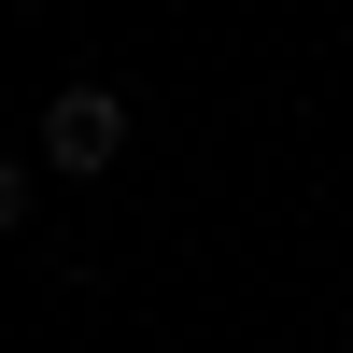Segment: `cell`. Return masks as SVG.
I'll list each match as a JSON object with an SVG mask.
<instances>
[{"instance_id":"6da1fadb","label":"cell","mask_w":353,"mask_h":353,"mask_svg":"<svg viewBox=\"0 0 353 353\" xmlns=\"http://www.w3.org/2000/svg\"><path fill=\"white\" fill-rule=\"evenodd\" d=\"M113 156H128V85H57L43 99V170L57 184H99Z\"/></svg>"},{"instance_id":"7a4b0ae2","label":"cell","mask_w":353,"mask_h":353,"mask_svg":"<svg viewBox=\"0 0 353 353\" xmlns=\"http://www.w3.org/2000/svg\"><path fill=\"white\" fill-rule=\"evenodd\" d=\"M28 184H43V170H14V156H0V241L28 226Z\"/></svg>"},{"instance_id":"3957f363","label":"cell","mask_w":353,"mask_h":353,"mask_svg":"<svg viewBox=\"0 0 353 353\" xmlns=\"http://www.w3.org/2000/svg\"><path fill=\"white\" fill-rule=\"evenodd\" d=\"M339 353H353V339H339Z\"/></svg>"}]
</instances>
